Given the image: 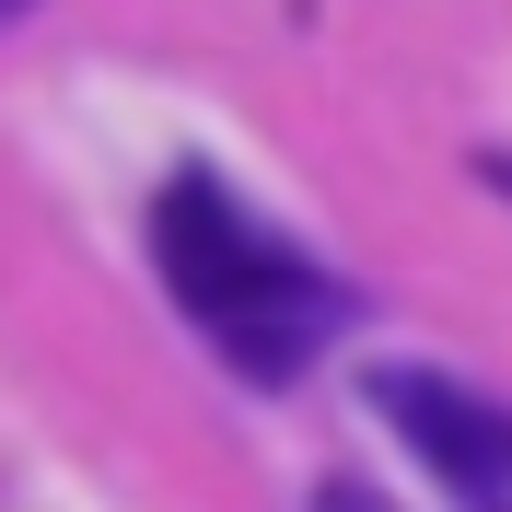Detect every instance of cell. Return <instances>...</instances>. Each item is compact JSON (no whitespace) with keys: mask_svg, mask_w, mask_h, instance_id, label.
I'll list each match as a JSON object with an SVG mask.
<instances>
[{"mask_svg":"<svg viewBox=\"0 0 512 512\" xmlns=\"http://www.w3.org/2000/svg\"><path fill=\"white\" fill-rule=\"evenodd\" d=\"M152 245H163L175 303H187V315L210 326L256 384H291L326 338H338V326H350V291L326 280V268H303L280 233H256L210 175H175V187H163Z\"/></svg>","mask_w":512,"mask_h":512,"instance_id":"obj_1","label":"cell"},{"mask_svg":"<svg viewBox=\"0 0 512 512\" xmlns=\"http://www.w3.org/2000/svg\"><path fill=\"white\" fill-rule=\"evenodd\" d=\"M361 384H373V408L396 419V443L431 466V489L512 512V408L501 396H478L466 373H431V361H384V373H361Z\"/></svg>","mask_w":512,"mask_h":512,"instance_id":"obj_2","label":"cell"},{"mask_svg":"<svg viewBox=\"0 0 512 512\" xmlns=\"http://www.w3.org/2000/svg\"><path fill=\"white\" fill-rule=\"evenodd\" d=\"M489 187H501V198H512V163H489Z\"/></svg>","mask_w":512,"mask_h":512,"instance_id":"obj_3","label":"cell"},{"mask_svg":"<svg viewBox=\"0 0 512 512\" xmlns=\"http://www.w3.org/2000/svg\"><path fill=\"white\" fill-rule=\"evenodd\" d=\"M0 12H24V0H0Z\"/></svg>","mask_w":512,"mask_h":512,"instance_id":"obj_4","label":"cell"}]
</instances>
